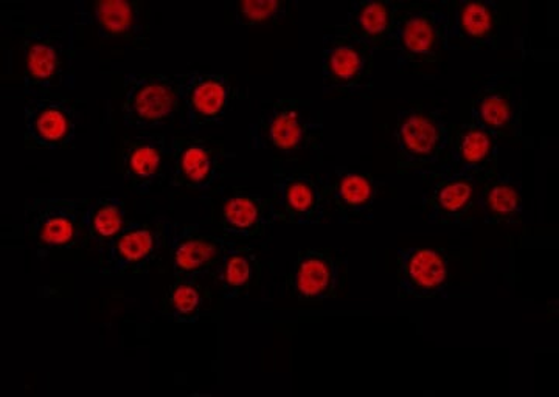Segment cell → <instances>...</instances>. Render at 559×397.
Returning a JSON list of instances; mask_svg holds the SVG:
<instances>
[{"mask_svg":"<svg viewBox=\"0 0 559 397\" xmlns=\"http://www.w3.org/2000/svg\"><path fill=\"white\" fill-rule=\"evenodd\" d=\"M250 149L272 151L288 159L323 153V116L311 99L280 98L264 103L248 130Z\"/></svg>","mask_w":559,"mask_h":397,"instance_id":"cell-1","label":"cell"},{"mask_svg":"<svg viewBox=\"0 0 559 397\" xmlns=\"http://www.w3.org/2000/svg\"><path fill=\"white\" fill-rule=\"evenodd\" d=\"M24 92L75 89V32L72 25L22 24Z\"/></svg>","mask_w":559,"mask_h":397,"instance_id":"cell-2","label":"cell"},{"mask_svg":"<svg viewBox=\"0 0 559 397\" xmlns=\"http://www.w3.org/2000/svg\"><path fill=\"white\" fill-rule=\"evenodd\" d=\"M395 50L400 72L433 79L450 50L444 3L401 0Z\"/></svg>","mask_w":559,"mask_h":397,"instance_id":"cell-3","label":"cell"},{"mask_svg":"<svg viewBox=\"0 0 559 397\" xmlns=\"http://www.w3.org/2000/svg\"><path fill=\"white\" fill-rule=\"evenodd\" d=\"M399 172L432 175L451 165V123L443 110L418 103L401 110L395 132Z\"/></svg>","mask_w":559,"mask_h":397,"instance_id":"cell-4","label":"cell"},{"mask_svg":"<svg viewBox=\"0 0 559 397\" xmlns=\"http://www.w3.org/2000/svg\"><path fill=\"white\" fill-rule=\"evenodd\" d=\"M285 165L272 161L271 202L277 222L296 226H319L333 215L330 201V178L310 164Z\"/></svg>","mask_w":559,"mask_h":397,"instance_id":"cell-5","label":"cell"},{"mask_svg":"<svg viewBox=\"0 0 559 397\" xmlns=\"http://www.w3.org/2000/svg\"><path fill=\"white\" fill-rule=\"evenodd\" d=\"M322 81L325 97H369L373 91L374 51L345 25L323 35Z\"/></svg>","mask_w":559,"mask_h":397,"instance_id":"cell-6","label":"cell"},{"mask_svg":"<svg viewBox=\"0 0 559 397\" xmlns=\"http://www.w3.org/2000/svg\"><path fill=\"white\" fill-rule=\"evenodd\" d=\"M91 198L35 197L25 202L24 229L39 260L86 245L83 215Z\"/></svg>","mask_w":559,"mask_h":397,"instance_id":"cell-7","label":"cell"},{"mask_svg":"<svg viewBox=\"0 0 559 397\" xmlns=\"http://www.w3.org/2000/svg\"><path fill=\"white\" fill-rule=\"evenodd\" d=\"M180 109V75L128 73L123 80L121 112L130 130L148 132L167 127Z\"/></svg>","mask_w":559,"mask_h":397,"instance_id":"cell-8","label":"cell"},{"mask_svg":"<svg viewBox=\"0 0 559 397\" xmlns=\"http://www.w3.org/2000/svg\"><path fill=\"white\" fill-rule=\"evenodd\" d=\"M246 95L229 75L190 70L180 75V128L200 132L221 124Z\"/></svg>","mask_w":559,"mask_h":397,"instance_id":"cell-9","label":"cell"},{"mask_svg":"<svg viewBox=\"0 0 559 397\" xmlns=\"http://www.w3.org/2000/svg\"><path fill=\"white\" fill-rule=\"evenodd\" d=\"M210 207L218 234L231 241H263L277 224L271 197L245 187L216 191Z\"/></svg>","mask_w":559,"mask_h":397,"instance_id":"cell-10","label":"cell"},{"mask_svg":"<svg viewBox=\"0 0 559 397\" xmlns=\"http://www.w3.org/2000/svg\"><path fill=\"white\" fill-rule=\"evenodd\" d=\"M235 157L223 140L175 135L170 143V187L207 193L224 179L227 161Z\"/></svg>","mask_w":559,"mask_h":397,"instance_id":"cell-11","label":"cell"},{"mask_svg":"<svg viewBox=\"0 0 559 397\" xmlns=\"http://www.w3.org/2000/svg\"><path fill=\"white\" fill-rule=\"evenodd\" d=\"M423 212L440 226L471 229L479 215V180L447 168L423 176Z\"/></svg>","mask_w":559,"mask_h":397,"instance_id":"cell-12","label":"cell"},{"mask_svg":"<svg viewBox=\"0 0 559 397\" xmlns=\"http://www.w3.org/2000/svg\"><path fill=\"white\" fill-rule=\"evenodd\" d=\"M347 277L348 258L341 250L304 249L283 277L282 289L301 303H322L340 296Z\"/></svg>","mask_w":559,"mask_h":397,"instance_id":"cell-13","label":"cell"},{"mask_svg":"<svg viewBox=\"0 0 559 397\" xmlns=\"http://www.w3.org/2000/svg\"><path fill=\"white\" fill-rule=\"evenodd\" d=\"M170 226V220L165 218L127 224L119 237L100 253V274L124 277L148 270L162 249L168 245Z\"/></svg>","mask_w":559,"mask_h":397,"instance_id":"cell-14","label":"cell"},{"mask_svg":"<svg viewBox=\"0 0 559 397\" xmlns=\"http://www.w3.org/2000/svg\"><path fill=\"white\" fill-rule=\"evenodd\" d=\"M79 127V109L60 92L28 94L24 109L27 148L57 151L72 146Z\"/></svg>","mask_w":559,"mask_h":397,"instance_id":"cell-15","label":"cell"},{"mask_svg":"<svg viewBox=\"0 0 559 397\" xmlns=\"http://www.w3.org/2000/svg\"><path fill=\"white\" fill-rule=\"evenodd\" d=\"M75 7L79 22L92 25L102 40L148 49L150 13L143 0H95Z\"/></svg>","mask_w":559,"mask_h":397,"instance_id":"cell-16","label":"cell"},{"mask_svg":"<svg viewBox=\"0 0 559 397\" xmlns=\"http://www.w3.org/2000/svg\"><path fill=\"white\" fill-rule=\"evenodd\" d=\"M471 120L498 140H521L522 94L516 80L502 73L481 79L474 87Z\"/></svg>","mask_w":559,"mask_h":397,"instance_id":"cell-17","label":"cell"},{"mask_svg":"<svg viewBox=\"0 0 559 397\" xmlns=\"http://www.w3.org/2000/svg\"><path fill=\"white\" fill-rule=\"evenodd\" d=\"M448 49H496L500 38L499 5L495 0H444Z\"/></svg>","mask_w":559,"mask_h":397,"instance_id":"cell-18","label":"cell"},{"mask_svg":"<svg viewBox=\"0 0 559 397\" xmlns=\"http://www.w3.org/2000/svg\"><path fill=\"white\" fill-rule=\"evenodd\" d=\"M231 239L202 231L200 224L171 222L170 245L175 278L212 277Z\"/></svg>","mask_w":559,"mask_h":397,"instance_id":"cell-19","label":"cell"},{"mask_svg":"<svg viewBox=\"0 0 559 397\" xmlns=\"http://www.w3.org/2000/svg\"><path fill=\"white\" fill-rule=\"evenodd\" d=\"M120 160L124 182L138 194L151 193L170 175V146L159 132L124 140Z\"/></svg>","mask_w":559,"mask_h":397,"instance_id":"cell-20","label":"cell"},{"mask_svg":"<svg viewBox=\"0 0 559 397\" xmlns=\"http://www.w3.org/2000/svg\"><path fill=\"white\" fill-rule=\"evenodd\" d=\"M450 282V261L436 249L399 250L400 297L433 298L440 296Z\"/></svg>","mask_w":559,"mask_h":397,"instance_id":"cell-21","label":"cell"},{"mask_svg":"<svg viewBox=\"0 0 559 397\" xmlns=\"http://www.w3.org/2000/svg\"><path fill=\"white\" fill-rule=\"evenodd\" d=\"M378 183L370 172L358 168L337 167L330 178L331 212L342 224H359L373 219Z\"/></svg>","mask_w":559,"mask_h":397,"instance_id":"cell-22","label":"cell"},{"mask_svg":"<svg viewBox=\"0 0 559 397\" xmlns=\"http://www.w3.org/2000/svg\"><path fill=\"white\" fill-rule=\"evenodd\" d=\"M499 140L474 123L451 124V165L454 171L466 172L477 180L498 171Z\"/></svg>","mask_w":559,"mask_h":397,"instance_id":"cell-23","label":"cell"},{"mask_svg":"<svg viewBox=\"0 0 559 397\" xmlns=\"http://www.w3.org/2000/svg\"><path fill=\"white\" fill-rule=\"evenodd\" d=\"M401 0H356L345 28L371 50H395Z\"/></svg>","mask_w":559,"mask_h":397,"instance_id":"cell-24","label":"cell"},{"mask_svg":"<svg viewBox=\"0 0 559 397\" xmlns=\"http://www.w3.org/2000/svg\"><path fill=\"white\" fill-rule=\"evenodd\" d=\"M260 277L259 245L242 241L230 242L218 268L212 275L221 296L226 300L248 297L253 286L260 281Z\"/></svg>","mask_w":559,"mask_h":397,"instance_id":"cell-25","label":"cell"},{"mask_svg":"<svg viewBox=\"0 0 559 397\" xmlns=\"http://www.w3.org/2000/svg\"><path fill=\"white\" fill-rule=\"evenodd\" d=\"M479 212L491 226H516L522 216L521 182L511 176L495 175L479 180Z\"/></svg>","mask_w":559,"mask_h":397,"instance_id":"cell-26","label":"cell"},{"mask_svg":"<svg viewBox=\"0 0 559 397\" xmlns=\"http://www.w3.org/2000/svg\"><path fill=\"white\" fill-rule=\"evenodd\" d=\"M124 227H127V208L121 198L114 196L91 198L83 215L86 245L94 244L98 253H102L114 238L119 237Z\"/></svg>","mask_w":559,"mask_h":397,"instance_id":"cell-27","label":"cell"},{"mask_svg":"<svg viewBox=\"0 0 559 397\" xmlns=\"http://www.w3.org/2000/svg\"><path fill=\"white\" fill-rule=\"evenodd\" d=\"M201 281V278H175L162 298V315L176 323H197L204 317L212 296Z\"/></svg>","mask_w":559,"mask_h":397,"instance_id":"cell-28","label":"cell"},{"mask_svg":"<svg viewBox=\"0 0 559 397\" xmlns=\"http://www.w3.org/2000/svg\"><path fill=\"white\" fill-rule=\"evenodd\" d=\"M297 7L299 3L289 0H238L234 3V16L246 27H272L296 13Z\"/></svg>","mask_w":559,"mask_h":397,"instance_id":"cell-29","label":"cell"}]
</instances>
